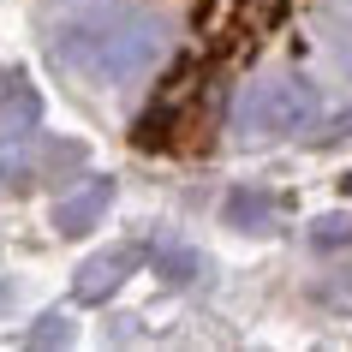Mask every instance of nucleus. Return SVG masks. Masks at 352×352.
Segmentation results:
<instances>
[{
  "label": "nucleus",
  "instance_id": "nucleus-1",
  "mask_svg": "<svg viewBox=\"0 0 352 352\" xmlns=\"http://www.w3.org/2000/svg\"><path fill=\"white\" fill-rule=\"evenodd\" d=\"M316 113V90L305 78H280L257 96V131H305Z\"/></svg>",
  "mask_w": 352,
  "mask_h": 352
},
{
  "label": "nucleus",
  "instance_id": "nucleus-2",
  "mask_svg": "<svg viewBox=\"0 0 352 352\" xmlns=\"http://www.w3.org/2000/svg\"><path fill=\"white\" fill-rule=\"evenodd\" d=\"M138 263V251H102V257H90L84 269H78V280H72V293L84 298V305H102L108 293H120V280H126V269Z\"/></svg>",
  "mask_w": 352,
  "mask_h": 352
},
{
  "label": "nucleus",
  "instance_id": "nucleus-3",
  "mask_svg": "<svg viewBox=\"0 0 352 352\" xmlns=\"http://www.w3.org/2000/svg\"><path fill=\"white\" fill-rule=\"evenodd\" d=\"M108 204H113V186H108V179H96V186H84L78 197H66V204L54 209V227H60V233H84Z\"/></svg>",
  "mask_w": 352,
  "mask_h": 352
},
{
  "label": "nucleus",
  "instance_id": "nucleus-4",
  "mask_svg": "<svg viewBox=\"0 0 352 352\" xmlns=\"http://www.w3.org/2000/svg\"><path fill=\"white\" fill-rule=\"evenodd\" d=\"M269 215H275V197L269 191H233L227 197V221L233 227H263Z\"/></svg>",
  "mask_w": 352,
  "mask_h": 352
},
{
  "label": "nucleus",
  "instance_id": "nucleus-5",
  "mask_svg": "<svg viewBox=\"0 0 352 352\" xmlns=\"http://www.w3.org/2000/svg\"><path fill=\"white\" fill-rule=\"evenodd\" d=\"M311 245H316V251H340V245H352V215H322V221L311 227Z\"/></svg>",
  "mask_w": 352,
  "mask_h": 352
},
{
  "label": "nucleus",
  "instance_id": "nucleus-6",
  "mask_svg": "<svg viewBox=\"0 0 352 352\" xmlns=\"http://www.w3.org/2000/svg\"><path fill=\"white\" fill-rule=\"evenodd\" d=\"M72 329H66V316H42V329H30V346H66Z\"/></svg>",
  "mask_w": 352,
  "mask_h": 352
},
{
  "label": "nucleus",
  "instance_id": "nucleus-7",
  "mask_svg": "<svg viewBox=\"0 0 352 352\" xmlns=\"http://www.w3.org/2000/svg\"><path fill=\"white\" fill-rule=\"evenodd\" d=\"M191 275H197V257H191V251L167 257V280H173V287H179V280H191Z\"/></svg>",
  "mask_w": 352,
  "mask_h": 352
},
{
  "label": "nucleus",
  "instance_id": "nucleus-8",
  "mask_svg": "<svg viewBox=\"0 0 352 352\" xmlns=\"http://www.w3.org/2000/svg\"><path fill=\"white\" fill-rule=\"evenodd\" d=\"M346 131H352V113H340V120L329 126V138H346Z\"/></svg>",
  "mask_w": 352,
  "mask_h": 352
},
{
  "label": "nucleus",
  "instance_id": "nucleus-9",
  "mask_svg": "<svg viewBox=\"0 0 352 352\" xmlns=\"http://www.w3.org/2000/svg\"><path fill=\"white\" fill-rule=\"evenodd\" d=\"M6 90H12V84H6V72H0V96H6Z\"/></svg>",
  "mask_w": 352,
  "mask_h": 352
},
{
  "label": "nucleus",
  "instance_id": "nucleus-10",
  "mask_svg": "<svg viewBox=\"0 0 352 352\" xmlns=\"http://www.w3.org/2000/svg\"><path fill=\"white\" fill-rule=\"evenodd\" d=\"M346 191H352V173H346Z\"/></svg>",
  "mask_w": 352,
  "mask_h": 352
}]
</instances>
